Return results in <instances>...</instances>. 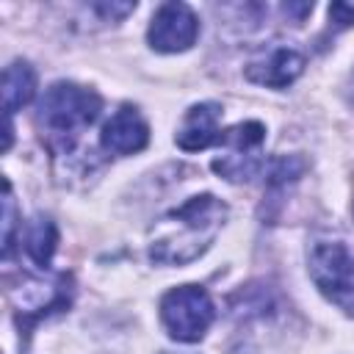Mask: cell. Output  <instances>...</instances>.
<instances>
[{
	"label": "cell",
	"instance_id": "obj_14",
	"mask_svg": "<svg viewBox=\"0 0 354 354\" xmlns=\"http://www.w3.org/2000/svg\"><path fill=\"white\" fill-rule=\"evenodd\" d=\"M329 19H332L337 28H351V25H354V3H351V0L332 3V6H329Z\"/></svg>",
	"mask_w": 354,
	"mask_h": 354
},
{
	"label": "cell",
	"instance_id": "obj_7",
	"mask_svg": "<svg viewBox=\"0 0 354 354\" xmlns=\"http://www.w3.org/2000/svg\"><path fill=\"white\" fill-rule=\"evenodd\" d=\"M304 72V55L290 47V44H268L266 50H260L243 69V75L257 83V86H268V88H285L290 86L299 75Z\"/></svg>",
	"mask_w": 354,
	"mask_h": 354
},
{
	"label": "cell",
	"instance_id": "obj_13",
	"mask_svg": "<svg viewBox=\"0 0 354 354\" xmlns=\"http://www.w3.org/2000/svg\"><path fill=\"white\" fill-rule=\"evenodd\" d=\"M14 230H17V205L11 196V183H3V257L14 249Z\"/></svg>",
	"mask_w": 354,
	"mask_h": 354
},
{
	"label": "cell",
	"instance_id": "obj_9",
	"mask_svg": "<svg viewBox=\"0 0 354 354\" xmlns=\"http://www.w3.org/2000/svg\"><path fill=\"white\" fill-rule=\"evenodd\" d=\"M221 105L218 102H196L185 111L180 127H177V147L185 152L207 149L210 144H218L221 138Z\"/></svg>",
	"mask_w": 354,
	"mask_h": 354
},
{
	"label": "cell",
	"instance_id": "obj_8",
	"mask_svg": "<svg viewBox=\"0 0 354 354\" xmlns=\"http://www.w3.org/2000/svg\"><path fill=\"white\" fill-rule=\"evenodd\" d=\"M149 144V124L136 105H122L102 124L100 147L108 155H136Z\"/></svg>",
	"mask_w": 354,
	"mask_h": 354
},
{
	"label": "cell",
	"instance_id": "obj_10",
	"mask_svg": "<svg viewBox=\"0 0 354 354\" xmlns=\"http://www.w3.org/2000/svg\"><path fill=\"white\" fill-rule=\"evenodd\" d=\"M66 277H53V279H28L22 282V290L14 293V301L22 315H41L58 304H64L66 296Z\"/></svg>",
	"mask_w": 354,
	"mask_h": 354
},
{
	"label": "cell",
	"instance_id": "obj_2",
	"mask_svg": "<svg viewBox=\"0 0 354 354\" xmlns=\"http://www.w3.org/2000/svg\"><path fill=\"white\" fill-rule=\"evenodd\" d=\"M100 111L102 97L94 88L58 80L41 94L36 105V124L41 130V138H47V144L58 155H69L77 138L97 122Z\"/></svg>",
	"mask_w": 354,
	"mask_h": 354
},
{
	"label": "cell",
	"instance_id": "obj_15",
	"mask_svg": "<svg viewBox=\"0 0 354 354\" xmlns=\"http://www.w3.org/2000/svg\"><path fill=\"white\" fill-rule=\"evenodd\" d=\"M160 354H174V351H160Z\"/></svg>",
	"mask_w": 354,
	"mask_h": 354
},
{
	"label": "cell",
	"instance_id": "obj_4",
	"mask_svg": "<svg viewBox=\"0 0 354 354\" xmlns=\"http://www.w3.org/2000/svg\"><path fill=\"white\" fill-rule=\"evenodd\" d=\"M216 318L213 299L199 285L171 288L160 299V321L177 343H199Z\"/></svg>",
	"mask_w": 354,
	"mask_h": 354
},
{
	"label": "cell",
	"instance_id": "obj_11",
	"mask_svg": "<svg viewBox=\"0 0 354 354\" xmlns=\"http://www.w3.org/2000/svg\"><path fill=\"white\" fill-rule=\"evenodd\" d=\"M36 94V72L28 61H11L3 69V108L11 119L19 108H25Z\"/></svg>",
	"mask_w": 354,
	"mask_h": 354
},
{
	"label": "cell",
	"instance_id": "obj_12",
	"mask_svg": "<svg viewBox=\"0 0 354 354\" xmlns=\"http://www.w3.org/2000/svg\"><path fill=\"white\" fill-rule=\"evenodd\" d=\"M22 246L28 252V257L39 266V268H47L53 254H55V246H58V230L53 224L50 216H33L28 224H25V235H22Z\"/></svg>",
	"mask_w": 354,
	"mask_h": 354
},
{
	"label": "cell",
	"instance_id": "obj_6",
	"mask_svg": "<svg viewBox=\"0 0 354 354\" xmlns=\"http://www.w3.org/2000/svg\"><path fill=\"white\" fill-rule=\"evenodd\" d=\"M199 36V19L185 3H160L147 28V41L158 53H183Z\"/></svg>",
	"mask_w": 354,
	"mask_h": 354
},
{
	"label": "cell",
	"instance_id": "obj_1",
	"mask_svg": "<svg viewBox=\"0 0 354 354\" xmlns=\"http://www.w3.org/2000/svg\"><path fill=\"white\" fill-rule=\"evenodd\" d=\"M230 207L213 196L199 194L169 210L149 230V260L155 266H185L199 260L221 232Z\"/></svg>",
	"mask_w": 354,
	"mask_h": 354
},
{
	"label": "cell",
	"instance_id": "obj_3",
	"mask_svg": "<svg viewBox=\"0 0 354 354\" xmlns=\"http://www.w3.org/2000/svg\"><path fill=\"white\" fill-rule=\"evenodd\" d=\"M307 271L321 296L346 315H354V254L340 238H313L307 246Z\"/></svg>",
	"mask_w": 354,
	"mask_h": 354
},
{
	"label": "cell",
	"instance_id": "obj_5",
	"mask_svg": "<svg viewBox=\"0 0 354 354\" xmlns=\"http://www.w3.org/2000/svg\"><path fill=\"white\" fill-rule=\"evenodd\" d=\"M263 141H266V127L254 119L238 122V124L221 130L218 144L224 147V155H218L213 160V171L230 183H246V180L257 177L266 169Z\"/></svg>",
	"mask_w": 354,
	"mask_h": 354
}]
</instances>
